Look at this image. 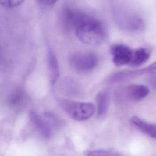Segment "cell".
I'll list each match as a JSON object with an SVG mask.
<instances>
[{"mask_svg": "<svg viewBox=\"0 0 156 156\" xmlns=\"http://www.w3.org/2000/svg\"><path fill=\"white\" fill-rule=\"evenodd\" d=\"M73 22V29L79 40L84 44L99 45L107 37V30L104 24L84 12L75 10Z\"/></svg>", "mask_w": 156, "mask_h": 156, "instance_id": "cell-1", "label": "cell"}, {"mask_svg": "<svg viewBox=\"0 0 156 156\" xmlns=\"http://www.w3.org/2000/svg\"><path fill=\"white\" fill-rule=\"evenodd\" d=\"M60 105L70 118L79 121L90 118L96 111L95 105L91 102L62 99L60 101Z\"/></svg>", "mask_w": 156, "mask_h": 156, "instance_id": "cell-2", "label": "cell"}, {"mask_svg": "<svg viewBox=\"0 0 156 156\" xmlns=\"http://www.w3.org/2000/svg\"><path fill=\"white\" fill-rule=\"evenodd\" d=\"M68 62L75 71L88 72L96 68L98 63V57L91 52L77 51L70 55Z\"/></svg>", "mask_w": 156, "mask_h": 156, "instance_id": "cell-3", "label": "cell"}, {"mask_svg": "<svg viewBox=\"0 0 156 156\" xmlns=\"http://www.w3.org/2000/svg\"><path fill=\"white\" fill-rule=\"evenodd\" d=\"M149 93V88L144 85L131 84L122 87L115 91V98L120 102H136L144 99Z\"/></svg>", "mask_w": 156, "mask_h": 156, "instance_id": "cell-4", "label": "cell"}, {"mask_svg": "<svg viewBox=\"0 0 156 156\" xmlns=\"http://www.w3.org/2000/svg\"><path fill=\"white\" fill-rule=\"evenodd\" d=\"M116 23L120 28L127 31L135 32L141 30L144 27L142 19L133 13L119 12L115 15Z\"/></svg>", "mask_w": 156, "mask_h": 156, "instance_id": "cell-5", "label": "cell"}, {"mask_svg": "<svg viewBox=\"0 0 156 156\" xmlns=\"http://www.w3.org/2000/svg\"><path fill=\"white\" fill-rule=\"evenodd\" d=\"M112 61L116 66L129 65L132 54V49L126 45L117 44L112 46L110 49Z\"/></svg>", "mask_w": 156, "mask_h": 156, "instance_id": "cell-6", "label": "cell"}, {"mask_svg": "<svg viewBox=\"0 0 156 156\" xmlns=\"http://www.w3.org/2000/svg\"><path fill=\"white\" fill-rule=\"evenodd\" d=\"M30 118L33 125L44 137H50L54 133L43 116H41L35 111H32L30 113Z\"/></svg>", "mask_w": 156, "mask_h": 156, "instance_id": "cell-7", "label": "cell"}, {"mask_svg": "<svg viewBox=\"0 0 156 156\" xmlns=\"http://www.w3.org/2000/svg\"><path fill=\"white\" fill-rule=\"evenodd\" d=\"M47 58L50 82L52 85H54L59 77L60 69L57 57L51 48H48Z\"/></svg>", "mask_w": 156, "mask_h": 156, "instance_id": "cell-8", "label": "cell"}, {"mask_svg": "<svg viewBox=\"0 0 156 156\" xmlns=\"http://www.w3.org/2000/svg\"><path fill=\"white\" fill-rule=\"evenodd\" d=\"M110 93L107 90H101L96 96V110L98 117L104 116L109 107Z\"/></svg>", "mask_w": 156, "mask_h": 156, "instance_id": "cell-9", "label": "cell"}, {"mask_svg": "<svg viewBox=\"0 0 156 156\" xmlns=\"http://www.w3.org/2000/svg\"><path fill=\"white\" fill-rule=\"evenodd\" d=\"M132 124L140 131L146 135L156 139V124L148 122L138 116L131 118Z\"/></svg>", "mask_w": 156, "mask_h": 156, "instance_id": "cell-10", "label": "cell"}, {"mask_svg": "<svg viewBox=\"0 0 156 156\" xmlns=\"http://www.w3.org/2000/svg\"><path fill=\"white\" fill-rule=\"evenodd\" d=\"M141 75H143L141 69L121 71L111 75L108 79V82L110 83L121 82L135 78Z\"/></svg>", "mask_w": 156, "mask_h": 156, "instance_id": "cell-11", "label": "cell"}, {"mask_svg": "<svg viewBox=\"0 0 156 156\" xmlns=\"http://www.w3.org/2000/svg\"><path fill=\"white\" fill-rule=\"evenodd\" d=\"M151 55L150 51L144 48H139L132 49V54L129 65L136 67L143 65L149 58Z\"/></svg>", "mask_w": 156, "mask_h": 156, "instance_id": "cell-12", "label": "cell"}, {"mask_svg": "<svg viewBox=\"0 0 156 156\" xmlns=\"http://www.w3.org/2000/svg\"><path fill=\"white\" fill-rule=\"evenodd\" d=\"M87 155H121L120 153L112 149H94L87 151L85 153Z\"/></svg>", "mask_w": 156, "mask_h": 156, "instance_id": "cell-13", "label": "cell"}, {"mask_svg": "<svg viewBox=\"0 0 156 156\" xmlns=\"http://www.w3.org/2000/svg\"><path fill=\"white\" fill-rule=\"evenodd\" d=\"M23 98V93L21 91H16L13 94H12L9 98L10 104L13 106H16L22 101Z\"/></svg>", "mask_w": 156, "mask_h": 156, "instance_id": "cell-14", "label": "cell"}, {"mask_svg": "<svg viewBox=\"0 0 156 156\" xmlns=\"http://www.w3.org/2000/svg\"><path fill=\"white\" fill-rule=\"evenodd\" d=\"M24 0H0V5L7 8H13L20 5Z\"/></svg>", "mask_w": 156, "mask_h": 156, "instance_id": "cell-15", "label": "cell"}, {"mask_svg": "<svg viewBox=\"0 0 156 156\" xmlns=\"http://www.w3.org/2000/svg\"><path fill=\"white\" fill-rule=\"evenodd\" d=\"M144 74H156V62L152 63V64L149 65V66L143 68Z\"/></svg>", "mask_w": 156, "mask_h": 156, "instance_id": "cell-16", "label": "cell"}, {"mask_svg": "<svg viewBox=\"0 0 156 156\" xmlns=\"http://www.w3.org/2000/svg\"><path fill=\"white\" fill-rule=\"evenodd\" d=\"M38 4L43 6L51 7L55 5L58 0H36Z\"/></svg>", "mask_w": 156, "mask_h": 156, "instance_id": "cell-17", "label": "cell"}, {"mask_svg": "<svg viewBox=\"0 0 156 156\" xmlns=\"http://www.w3.org/2000/svg\"><path fill=\"white\" fill-rule=\"evenodd\" d=\"M149 83L152 87L156 90V74H154L149 79Z\"/></svg>", "mask_w": 156, "mask_h": 156, "instance_id": "cell-18", "label": "cell"}]
</instances>
